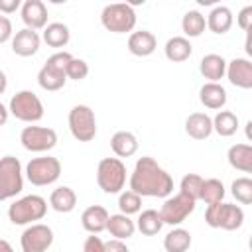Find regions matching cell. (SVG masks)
<instances>
[{
	"label": "cell",
	"mask_w": 252,
	"mask_h": 252,
	"mask_svg": "<svg viewBox=\"0 0 252 252\" xmlns=\"http://www.w3.org/2000/svg\"><path fill=\"white\" fill-rule=\"evenodd\" d=\"M8 114H10V112H8V108L0 102V126H4V124L8 122Z\"/></svg>",
	"instance_id": "obj_43"
},
{
	"label": "cell",
	"mask_w": 252,
	"mask_h": 252,
	"mask_svg": "<svg viewBox=\"0 0 252 252\" xmlns=\"http://www.w3.org/2000/svg\"><path fill=\"white\" fill-rule=\"evenodd\" d=\"M106 230L116 238V240H128L130 236H134L136 232V222L118 213V215H108V222H106Z\"/></svg>",
	"instance_id": "obj_24"
},
{
	"label": "cell",
	"mask_w": 252,
	"mask_h": 252,
	"mask_svg": "<svg viewBox=\"0 0 252 252\" xmlns=\"http://www.w3.org/2000/svg\"><path fill=\"white\" fill-rule=\"evenodd\" d=\"M65 75H67V79L83 81V79L89 75V65H87V61H85V59H77V57H73V59L69 61L67 69H65Z\"/></svg>",
	"instance_id": "obj_37"
},
{
	"label": "cell",
	"mask_w": 252,
	"mask_h": 252,
	"mask_svg": "<svg viewBox=\"0 0 252 252\" xmlns=\"http://www.w3.org/2000/svg\"><path fill=\"white\" fill-rule=\"evenodd\" d=\"M201 187H203V177L201 175H197V173H187V175H183V179H181V191L179 193H183V195H187L189 199H193L195 203L199 201V197H201Z\"/></svg>",
	"instance_id": "obj_35"
},
{
	"label": "cell",
	"mask_w": 252,
	"mask_h": 252,
	"mask_svg": "<svg viewBox=\"0 0 252 252\" xmlns=\"http://www.w3.org/2000/svg\"><path fill=\"white\" fill-rule=\"evenodd\" d=\"M130 191L140 197H169L173 179L154 158L144 156L136 161L130 175Z\"/></svg>",
	"instance_id": "obj_1"
},
{
	"label": "cell",
	"mask_w": 252,
	"mask_h": 252,
	"mask_svg": "<svg viewBox=\"0 0 252 252\" xmlns=\"http://www.w3.org/2000/svg\"><path fill=\"white\" fill-rule=\"evenodd\" d=\"M47 213V201L41 195H26L8 207V219L12 224H33Z\"/></svg>",
	"instance_id": "obj_3"
},
{
	"label": "cell",
	"mask_w": 252,
	"mask_h": 252,
	"mask_svg": "<svg viewBox=\"0 0 252 252\" xmlns=\"http://www.w3.org/2000/svg\"><path fill=\"white\" fill-rule=\"evenodd\" d=\"M189 246H191V232L181 226H175L163 238L165 252H187Z\"/></svg>",
	"instance_id": "obj_29"
},
{
	"label": "cell",
	"mask_w": 252,
	"mask_h": 252,
	"mask_svg": "<svg viewBox=\"0 0 252 252\" xmlns=\"http://www.w3.org/2000/svg\"><path fill=\"white\" fill-rule=\"evenodd\" d=\"M20 142L28 152H49L57 146V132L47 126H26L20 134Z\"/></svg>",
	"instance_id": "obj_11"
},
{
	"label": "cell",
	"mask_w": 252,
	"mask_h": 252,
	"mask_svg": "<svg viewBox=\"0 0 252 252\" xmlns=\"http://www.w3.org/2000/svg\"><path fill=\"white\" fill-rule=\"evenodd\" d=\"M226 159L230 163V167L250 173L252 171V146L250 144H234L228 148Z\"/></svg>",
	"instance_id": "obj_23"
},
{
	"label": "cell",
	"mask_w": 252,
	"mask_h": 252,
	"mask_svg": "<svg viewBox=\"0 0 252 252\" xmlns=\"http://www.w3.org/2000/svg\"><path fill=\"white\" fill-rule=\"evenodd\" d=\"M49 205L57 213H71L75 209V205H77V195H75V191L71 187L61 185V187H57V189L51 191Z\"/></svg>",
	"instance_id": "obj_27"
},
{
	"label": "cell",
	"mask_w": 252,
	"mask_h": 252,
	"mask_svg": "<svg viewBox=\"0 0 252 252\" xmlns=\"http://www.w3.org/2000/svg\"><path fill=\"white\" fill-rule=\"evenodd\" d=\"M18 8H22L20 0H0V14H4V16L14 14Z\"/></svg>",
	"instance_id": "obj_41"
},
{
	"label": "cell",
	"mask_w": 252,
	"mask_h": 252,
	"mask_svg": "<svg viewBox=\"0 0 252 252\" xmlns=\"http://www.w3.org/2000/svg\"><path fill=\"white\" fill-rule=\"evenodd\" d=\"M83 252H104V240L96 234L87 236L83 244Z\"/></svg>",
	"instance_id": "obj_38"
},
{
	"label": "cell",
	"mask_w": 252,
	"mask_h": 252,
	"mask_svg": "<svg viewBox=\"0 0 252 252\" xmlns=\"http://www.w3.org/2000/svg\"><path fill=\"white\" fill-rule=\"evenodd\" d=\"M39 43H41V37L37 35V32L24 28L16 32V35L12 37V51L20 57H32L37 53Z\"/></svg>",
	"instance_id": "obj_16"
},
{
	"label": "cell",
	"mask_w": 252,
	"mask_h": 252,
	"mask_svg": "<svg viewBox=\"0 0 252 252\" xmlns=\"http://www.w3.org/2000/svg\"><path fill=\"white\" fill-rule=\"evenodd\" d=\"M71 59H73V55L69 51H57L51 57H47L45 65L37 73L39 87L43 91H59V89H63L65 83H67L65 69H67Z\"/></svg>",
	"instance_id": "obj_2"
},
{
	"label": "cell",
	"mask_w": 252,
	"mask_h": 252,
	"mask_svg": "<svg viewBox=\"0 0 252 252\" xmlns=\"http://www.w3.org/2000/svg\"><path fill=\"white\" fill-rule=\"evenodd\" d=\"M24 189V173L22 163L14 156L0 158V201H8L22 193Z\"/></svg>",
	"instance_id": "obj_8"
},
{
	"label": "cell",
	"mask_w": 252,
	"mask_h": 252,
	"mask_svg": "<svg viewBox=\"0 0 252 252\" xmlns=\"http://www.w3.org/2000/svg\"><path fill=\"white\" fill-rule=\"evenodd\" d=\"M100 24L112 33H126L136 26V12L130 4L124 2L108 4L100 12Z\"/></svg>",
	"instance_id": "obj_6"
},
{
	"label": "cell",
	"mask_w": 252,
	"mask_h": 252,
	"mask_svg": "<svg viewBox=\"0 0 252 252\" xmlns=\"http://www.w3.org/2000/svg\"><path fill=\"white\" fill-rule=\"evenodd\" d=\"M224 185L220 179H203V187H201V201H205L207 205H213V203H220L224 199Z\"/></svg>",
	"instance_id": "obj_33"
},
{
	"label": "cell",
	"mask_w": 252,
	"mask_h": 252,
	"mask_svg": "<svg viewBox=\"0 0 252 252\" xmlns=\"http://www.w3.org/2000/svg\"><path fill=\"white\" fill-rule=\"evenodd\" d=\"M205 222L211 228L236 230L244 224V211L238 205H232V203H222V201L213 203V205H207Z\"/></svg>",
	"instance_id": "obj_4"
},
{
	"label": "cell",
	"mask_w": 252,
	"mask_h": 252,
	"mask_svg": "<svg viewBox=\"0 0 252 252\" xmlns=\"http://www.w3.org/2000/svg\"><path fill=\"white\" fill-rule=\"evenodd\" d=\"M213 130L222 136V138H228L232 134H236L238 130V116L230 110H219L217 116L213 118Z\"/></svg>",
	"instance_id": "obj_30"
},
{
	"label": "cell",
	"mask_w": 252,
	"mask_h": 252,
	"mask_svg": "<svg viewBox=\"0 0 252 252\" xmlns=\"http://www.w3.org/2000/svg\"><path fill=\"white\" fill-rule=\"evenodd\" d=\"M71 39V32L65 24L61 22H51L43 28V41L49 45V47H55V49H61L69 43Z\"/></svg>",
	"instance_id": "obj_28"
},
{
	"label": "cell",
	"mask_w": 252,
	"mask_h": 252,
	"mask_svg": "<svg viewBox=\"0 0 252 252\" xmlns=\"http://www.w3.org/2000/svg\"><path fill=\"white\" fill-rule=\"evenodd\" d=\"M69 130L75 140L91 142L96 136V116L87 104H75L69 110Z\"/></svg>",
	"instance_id": "obj_10"
},
{
	"label": "cell",
	"mask_w": 252,
	"mask_h": 252,
	"mask_svg": "<svg viewBox=\"0 0 252 252\" xmlns=\"http://www.w3.org/2000/svg\"><path fill=\"white\" fill-rule=\"evenodd\" d=\"M161 226H163V220H161V217H159V213H158L156 209H146V211H142L140 217H138V222H136V228H138L144 236H154V234H158V232L161 230Z\"/></svg>",
	"instance_id": "obj_31"
},
{
	"label": "cell",
	"mask_w": 252,
	"mask_h": 252,
	"mask_svg": "<svg viewBox=\"0 0 252 252\" xmlns=\"http://www.w3.org/2000/svg\"><path fill=\"white\" fill-rule=\"evenodd\" d=\"M104 252H130V250H128V246L124 244V240L112 238V240L104 242Z\"/></svg>",
	"instance_id": "obj_42"
},
{
	"label": "cell",
	"mask_w": 252,
	"mask_h": 252,
	"mask_svg": "<svg viewBox=\"0 0 252 252\" xmlns=\"http://www.w3.org/2000/svg\"><path fill=\"white\" fill-rule=\"evenodd\" d=\"M22 14V22L26 24L28 30H41L47 26V8L41 0H26L22 2L20 8Z\"/></svg>",
	"instance_id": "obj_15"
},
{
	"label": "cell",
	"mask_w": 252,
	"mask_h": 252,
	"mask_svg": "<svg viewBox=\"0 0 252 252\" xmlns=\"http://www.w3.org/2000/svg\"><path fill=\"white\" fill-rule=\"evenodd\" d=\"M96 183L108 195L120 193L126 183V165L122 163V159L120 158H102L96 167Z\"/></svg>",
	"instance_id": "obj_5"
},
{
	"label": "cell",
	"mask_w": 252,
	"mask_h": 252,
	"mask_svg": "<svg viewBox=\"0 0 252 252\" xmlns=\"http://www.w3.org/2000/svg\"><path fill=\"white\" fill-rule=\"evenodd\" d=\"M110 148L118 158H130L138 150V138L128 130H120L110 138Z\"/></svg>",
	"instance_id": "obj_26"
},
{
	"label": "cell",
	"mask_w": 252,
	"mask_h": 252,
	"mask_svg": "<svg viewBox=\"0 0 252 252\" xmlns=\"http://www.w3.org/2000/svg\"><path fill=\"white\" fill-rule=\"evenodd\" d=\"M207 28V22H205V16L199 12V10H189L185 12L183 20H181V30L187 37H199Z\"/></svg>",
	"instance_id": "obj_32"
},
{
	"label": "cell",
	"mask_w": 252,
	"mask_h": 252,
	"mask_svg": "<svg viewBox=\"0 0 252 252\" xmlns=\"http://www.w3.org/2000/svg\"><path fill=\"white\" fill-rule=\"evenodd\" d=\"M156 47H158V39L148 30L132 32L130 37H128V51L136 57H148L156 51Z\"/></svg>",
	"instance_id": "obj_17"
},
{
	"label": "cell",
	"mask_w": 252,
	"mask_h": 252,
	"mask_svg": "<svg viewBox=\"0 0 252 252\" xmlns=\"http://www.w3.org/2000/svg\"><path fill=\"white\" fill-rule=\"evenodd\" d=\"M193 211H195V201L189 199V197L183 195V193H177V195H173V197H167L158 213H159L163 224L179 226Z\"/></svg>",
	"instance_id": "obj_12"
},
{
	"label": "cell",
	"mask_w": 252,
	"mask_h": 252,
	"mask_svg": "<svg viewBox=\"0 0 252 252\" xmlns=\"http://www.w3.org/2000/svg\"><path fill=\"white\" fill-rule=\"evenodd\" d=\"M205 22H207V28H209L213 33L222 35V33H226V32L232 28L234 18H232L230 8H226V6H215V8L209 12V16L205 18Z\"/></svg>",
	"instance_id": "obj_22"
},
{
	"label": "cell",
	"mask_w": 252,
	"mask_h": 252,
	"mask_svg": "<svg viewBox=\"0 0 252 252\" xmlns=\"http://www.w3.org/2000/svg\"><path fill=\"white\" fill-rule=\"evenodd\" d=\"M8 112L22 122L33 124L43 118V104L33 91H18L8 104Z\"/></svg>",
	"instance_id": "obj_7"
},
{
	"label": "cell",
	"mask_w": 252,
	"mask_h": 252,
	"mask_svg": "<svg viewBox=\"0 0 252 252\" xmlns=\"http://www.w3.org/2000/svg\"><path fill=\"white\" fill-rule=\"evenodd\" d=\"M199 71L209 83H219L226 73V59L219 53H207L199 63Z\"/></svg>",
	"instance_id": "obj_20"
},
{
	"label": "cell",
	"mask_w": 252,
	"mask_h": 252,
	"mask_svg": "<svg viewBox=\"0 0 252 252\" xmlns=\"http://www.w3.org/2000/svg\"><path fill=\"white\" fill-rule=\"evenodd\" d=\"M236 22H238V28L240 30L250 32V28H252V6H244L240 10V14L236 16Z\"/></svg>",
	"instance_id": "obj_39"
},
{
	"label": "cell",
	"mask_w": 252,
	"mask_h": 252,
	"mask_svg": "<svg viewBox=\"0 0 252 252\" xmlns=\"http://www.w3.org/2000/svg\"><path fill=\"white\" fill-rule=\"evenodd\" d=\"M185 132L193 140H207L213 134V118L205 112H193L185 120Z\"/></svg>",
	"instance_id": "obj_18"
},
{
	"label": "cell",
	"mask_w": 252,
	"mask_h": 252,
	"mask_svg": "<svg viewBox=\"0 0 252 252\" xmlns=\"http://www.w3.org/2000/svg\"><path fill=\"white\" fill-rule=\"evenodd\" d=\"M163 53L169 61L173 63H181V61H187L193 53V45L189 43L187 37L183 35H175V37H169L165 47H163Z\"/></svg>",
	"instance_id": "obj_25"
},
{
	"label": "cell",
	"mask_w": 252,
	"mask_h": 252,
	"mask_svg": "<svg viewBox=\"0 0 252 252\" xmlns=\"http://www.w3.org/2000/svg\"><path fill=\"white\" fill-rule=\"evenodd\" d=\"M230 193L238 203L250 205L252 203V179L250 177H236L230 185Z\"/></svg>",
	"instance_id": "obj_34"
},
{
	"label": "cell",
	"mask_w": 252,
	"mask_h": 252,
	"mask_svg": "<svg viewBox=\"0 0 252 252\" xmlns=\"http://www.w3.org/2000/svg\"><path fill=\"white\" fill-rule=\"evenodd\" d=\"M61 175V161L53 156H43V158H33L26 165V177L32 185L43 187L51 185L59 179Z\"/></svg>",
	"instance_id": "obj_9"
},
{
	"label": "cell",
	"mask_w": 252,
	"mask_h": 252,
	"mask_svg": "<svg viewBox=\"0 0 252 252\" xmlns=\"http://www.w3.org/2000/svg\"><path fill=\"white\" fill-rule=\"evenodd\" d=\"M106 222H108V211L100 205H91L81 215V224L91 234H98L106 230Z\"/></svg>",
	"instance_id": "obj_19"
},
{
	"label": "cell",
	"mask_w": 252,
	"mask_h": 252,
	"mask_svg": "<svg viewBox=\"0 0 252 252\" xmlns=\"http://www.w3.org/2000/svg\"><path fill=\"white\" fill-rule=\"evenodd\" d=\"M6 87H8V79H6V73L0 69V94H4Z\"/></svg>",
	"instance_id": "obj_44"
},
{
	"label": "cell",
	"mask_w": 252,
	"mask_h": 252,
	"mask_svg": "<svg viewBox=\"0 0 252 252\" xmlns=\"http://www.w3.org/2000/svg\"><path fill=\"white\" fill-rule=\"evenodd\" d=\"M0 252H14V248H12V244L8 240L0 238Z\"/></svg>",
	"instance_id": "obj_45"
},
{
	"label": "cell",
	"mask_w": 252,
	"mask_h": 252,
	"mask_svg": "<svg viewBox=\"0 0 252 252\" xmlns=\"http://www.w3.org/2000/svg\"><path fill=\"white\" fill-rule=\"evenodd\" d=\"M118 209H120V213L126 215V217L136 215V213H140V209H142V197L128 189V191L120 193V197H118Z\"/></svg>",
	"instance_id": "obj_36"
},
{
	"label": "cell",
	"mask_w": 252,
	"mask_h": 252,
	"mask_svg": "<svg viewBox=\"0 0 252 252\" xmlns=\"http://www.w3.org/2000/svg\"><path fill=\"white\" fill-rule=\"evenodd\" d=\"M230 85L238 89H252V61L246 57H234L232 61H226V73Z\"/></svg>",
	"instance_id": "obj_14"
},
{
	"label": "cell",
	"mask_w": 252,
	"mask_h": 252,
	"mask_svg": "<svg viewBox=\"0 0 252 252\" xmlns=\"http://www.w3.org/2000/svg\"><path fill=\"white\" fill-rule=\"evenodd\" d=\"M20 244L24 252H47L53 244V230L47 224L33 222L22 232Z\"/></svg>",
	"instance_id": "obj_13"
},
{
	"label": "cell",
	"mask_w": 252,
	"mask_h": 252,
	"mask_svg": "<svg viewBox=\"0 0 252 252\" xmlns=\"http://www.w3.org/2000/svg\"><path fill=\"white\" fill-rule=\"evenodd\" d=\"M12 37V22L8 16L0 14V43H6Z\"/></svg>",
	"instance_id": "obj_40"
},
{
	"label": "cell",
	"mask_w": 252,
	"mask_h": 252,
	"mask_svg": "<svg viewBox=\"0 0 252 252\" xmlns=\"http://www.w3.org/2000/svg\"><path fill=\"white\" fill-rule=\"evenodd\" d=\"M226 91L222 85L219 83H205L201 89H199V100L205 108H211V110H220L224 104H226Z\"/></svg>",
	"instance_id": "obj_21"
}]
</instances>
